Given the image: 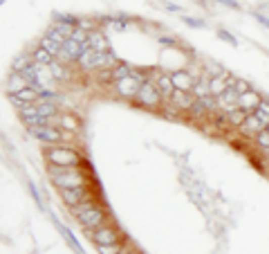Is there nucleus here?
<instances>
[{"label": "nucleus", "mask_w": 269, "mask_h": 254, "mask_svg": "<svg viewBox=\"0 0 269 254\" xmlns=\"http://www.w3.org/2000/svg\"><path fill=\"white\" fill-rule=\"evenodd\" d=\"M45 158H48V162L54 164V167H81V164H83L81 153H76L74 149H70V147H52L45 151Z\"/></svg>", "instance_id": "f03ea898"}, {"label": "nucleus", "mask_w": 269, "mask_h": 254, "mask_svg": "<svg viewBox=\"0 0 269 254\" xmlns=\"http://www.w3.org/2000/svg\"><path fill=\"white\" fill-rule=\"evenodd\" d=\"M76 221H79L81 227H85L87 232H95V230H99V227H103V221H106V209L97 205L95 209H90V211H85V214H81Z\"/></svg>", "instance_id": "20e7f679"}, {"label": "nucleus", "mask_w": 269, "mask_h": 254, "mask_svg": "<svg viewBox=\"0 0 269 254\" xmlns=\"http://www.w3.org/2000/svg\"><path fill=\"white\" fill-rule=\"evenodd\" d=\"M25 88H29V81L25 79L23 75L14 72V75L9 77V81H7V92H9V97H12V95H18V92H23Z\"/></svg>", "instance_id": "ddd939ff"}, {"label": "nucleus", "mask_w": 269, "mask_h": 254, "mask_svg": "<svg viewBox=\"0 0 269 254\" xmlns=\"http://www.w3.org/2000/svg\"><path fill=\"white\" fill-rule=\"evenodd\" d=\"M155 84H157L159 92H162V97H173L175 92V86H173V79H170V75H166V72H157V79H155Z\"/></svg>", "instance_id": "4468645a"}, {"label": "nucleus", "mask_w": 269, "mask_h": 254, "mask_svg": "<svg viewBox=\"0 0 269 254\" xmlns=\"http://www.w3.org/2000/svg\"><path fill=\"white\" fill-rule=\"evenodd\" d=\"M81 54H83V45L76 43V41L67 39L63 43V48H61V54L56 56V61H61V63H70V61H79Z\"/></svg>", "instance_id": "0eeeda50"}, {"label": "nucleus", "mask_w": 269, "mask_h": 254, "mask_svg": "<svg viewBox=\"0 0 269 254\" xmlns=\"http://www.w3.org/2000/svg\"><path fill=\"white\" fill-rule=\"evenodd\" d=\"M170 79H173L175 90L193 92V88H195V84H198L200 77L198 75H191V72H186V70H177V72H173V75H170Z\"/></svg>", "instance_id": "423d86ee"}, {"label": "nucleus", "mask_w": 269, "mask_h": 254, "mask_svg": "<svg viewBox=\"0 0 269 254\" xmlns=\"http://www.w3.org/2000/svg\"><path fill=\"white\" fill-rule=\"evenodd\" d=\"M101 254H121V243H115V245H99Z\"/></svg>", "instance_id": "cd10ccee"}, {"label": "nucleus", "mask_w": 269, "mask_h": 254, "mask_svg": "<svg viewBox=\"0 0 269 254\" xmlns=\"http://www.w3.org/2000/svg\"><path fill=\"white\" fill-rule=\"evenodd\" d=\"M251 88H249V84L247 81H242V79H238V84H236V92L238 95H245V92H249Z\"/></svg>", "instance_id": "c85d7f7f"}, {"label": "nucleus", "mask_w": 269, "mask_h": 254, "mask_svg": "<svg viewBox=\"0 0 269 254\" xmlns=\"http://www.w3.org/2000/svg\"><path fill=\"white\" fill-rule=\"evenodd\" d=\"M61 191V198L65 200V205L70 207H76V205H81L83 200H90L87 198V191H85V187H81V189H59Z\"/></svg>", "instance_id": "9b49d317"}, {"label": "nucleus", "mask_w": 269, "mask_h": 254, "mask_svg": "<svg viewBox=\"0 0 269 254\" xmlns=\"http://www.w3.org/2000/svg\"><path fill=\"white\" fill-rule=\"evenodd\" d=\"M204 75H209V79H213V77H229L227 70L222 68V65L213 63V61H206L204 63Z\"/></svg>", "instance_id": "412c9836"}, {"label": "nucleus", "mask_w": 269, "mask_h": 254, "mask_svg": "<svg viewBox=\"0 0 269 254\" xmlns=\"http://www.w3.org/2000/svg\"><path fill=\"white\" fill-rule=\"evenodd\" d=\"M40 48H43L45 52H50V54L56 59V56L61 54V48H63V45H59V43H56V41L48 39V36H43V39H40Z\"/></svg>", "instance_id": "4be33fe9"}, {"label": "nucleus", "mask_w": 269, "mask_h": 254, "mask_svg": "<svg viewBox=\"0 0 269 254\" xmlns=\"http://www.w3.org/2000/svg\"><path fill=\"white\" fill-rule=\"evenodd\" d=\"M32 63H34V61L29 59V56H18V59H14L12 68H14V72H18V75H23V72L27 70Z\"/></svg>", "instance_id": "b1692460"}, {"label": "nucleus", "mask_w": 269, "mask_h": 254, "mask_svg": "<svg viewBox=\"0 0 269 254\" xmlns=\"http://www.w3.org/2000/svg\"><path fill=\"white\" fill-rule=\"evenodd\" d=\"M220 36H222V39H225V41H229V43H234V45H236V39H234V36H231L229 32H225V29H222V32H220Z\"/></svg>", "instance_id": "c756f323"}, {"label": "nucleus", "mask_w": 269, "mask_h": 254, "mask_svg": "<svg viewBox=\"0 0 269 254\" xmlns=\"http://www.w3.org/2000/svg\"><path fill=\"white\" fill-rule=\"evenodd\" d=\"M253 115H256L258 119H260V124H262V126L269 128V101H267V99H262V103L256 108V113H253Z\"/></svg>", "instance_id": "5701e85b"}, {"label": "nucleus", "mask_w": 269, "mask_h": 254, "mask_svg": "<svg viewBox=\"0 0 269 254\" xmlns=\"http://www.w3.org/2000/svg\"><path fill=\"white\" fill-rule=\"evenodd\" d=\"M256 144L260 149H267V151H269V128H265V131L258 133V135H256Z\"/></svg>", "instance_id": "bb28decb"}, {"label": "nucleus", "mask_w": 269, "mask_h": 254, "mask_svg": "<svg viewBox=\"0 0 269 254\" xmlns=\"http://www.w3.org/2000/svg\"><path fill=\"white\" fill-rule=\"evenodd\" d=\"M32 61H34V63H38V65H45V68H50V65L54 63L56 59L50 54V52H45L43 48H38V50H36L34 54H32Z\"/></svg>", "instance_id": "aec40b11"}, {"label": "nucleus", "mask_w": 269, "mask_h": 254, "mask_svg": "<svg viewBox=\"0 0 269 254\" xmlns=\"http://www.w3.org/2000/svg\"><path fill=\"white\" fill-rule=\"evenodd\" d=\"M95 203H92V200H83V203L81 205H76V207H72V214L76 216V219H79L81 214H85V211H90V209H95Z\"/></svg>", "instance_id": "393cba45"}, {"label": "nucleus", "mask_w": 269, "mask_h": 254, "mask_svg": "<svg viewBox=\"0 0 269 254\" xmlns=\"http://www.w3.org/2000/svg\"><path fill=\"white\" fill-rule=\"evenodd\" d=\"M170 103L177 106L180 111H191V106L195 103V97L191 92H182V90H175L173 97H170Z\"/></svg>", "instance_id": "f8f14e48"}, {"label": "nucleus", "mask_w": 269, "mask_h": 254, "mask_svg": "<svg viewBox=\"0 0 269 254\" xmlns=\"http://www.w3.org/2000/svg\"><path fill=\"white\" fill-rule=\"evenodd\" d=\"M249 117V113H245V111H240V108H231L229 113H227V119H229V126H238V128H242V124H245V119Z\"/></svg>", "instance_id": "a211bd4d"}, {"label": "nucleus", "mask_w": 269, "mask_h": 254, "mask_svg": "<svg viewBox=\"0 0 269 254\" xmlns=\"http://www.w3.org/2000/svg\"><path fill=\"white\" fill-rule=\"evenodd\" d=\"M110 75H112V81H123V79H128V77H132V70H130V65L128 63H121L119 61V65H115V68L110 70Z\"/></svg>", "instance_id": "6ab92c4d"}, {"label": "nucleus", "mask_w": 269, "mask_h": 254, "mask_svg": "<svg viewBox=\"0 0 269 254\" xmlns=\"http://www.w3.org/2000/svg\"><path fill=\"white\" fill-rule=\"evenodd\" d=\"M92 234V241L97 243V247L99 245H115V243H119V230L117 227H112V225H103L99 227V230H95V232H90Z\"/></svg>", "instance_id": "39448f33"}, {"label": "nucleus", "mask_w": 269, "mask_h": 254, "mask_svg": "<svg viewBox=\"0 0 269 254\" xmlns=\"http://www.w3.org/2000/svg\"><path fill=\"white\" fill-rule=\"evenodd\" d=\"M50 178L59 189H81L87 183V175L81 167H54L50 164Z\"/></svg>", "instance_id": "f257e3e1"}, {"label": "nucleus", "mask_w": 269, "mask_h": 254, "mask_svg": "<svg viewBox=\"0 0 269 254\" xmlns=\"http://www.w3.org/2000/svg\"><path fill=\"white\" fill-rule=\"evenodd\" d=\"M29 133L36 135L38 139H43V142H48V144H59L61 139H63L61 128H54V126H32Z\"/></svg>", "instance_id": "6e6552de"}, {"label": "nucleus", "mask_w": 269, "mask_h": 254, "mask_svg": "<svg viewBox=\"0 0 269 254\" xmlns=\"http://www.w3.org/2000/svg\"><path fill=\"white\" fill-rule=\"evenodd\" d=\"M242 131H245V133H249V135L256 137L260 131H265V126H262V124H260V119H258L256 115H249V117L245 119V124H242Z\"/></svg>", "instance_id": "f3484780"}, {"label": "nucleus", "mask_w": 269, "mask_h": 254, "mask_svg": "<svg viewBox=\"0 0 269 254\" xmlns=\"http://www.w3.org/2000/svg\"><path fill=\"white\" fill-rule=\"evenodd\" d=\"M211 111H218V99H215V97L195 99V103L191 106V111H189V115L191 117H202V115H206V113H211Z\"/></svg>", "instance_id": "9d476101"}, {"label": "nucleus", "mask_w": 269, "mask_h": 254, "mask_svg": "<svg viewBox=\"0 0 269 254\" xmlns=\"http://www.w3.org/2000/svg\"><path fill=\"white\" fill-rule=\"evenodd\" d=\"M137 101L142 103V106H146V108H159V103H162V92H159L157 84L146 81V84L142 86V90H139Z\"/></svg>", "instance_id": "7ed1b4c3"}, {"label": "nucleus", "mask_w": 269, "mask_h": 254, "mask_svg": "<svg viewBox=\"0 0 269 254\" xmlns=\"http://www.w3.org/2000/svg\"><path fill=\"white\" fill-rule=\"evenodd\" d=\"M260 103H262L260 95H258L256 90H249V92H245V95L238 97L236 106L240 108V111H245V113H249V115H253V113H256V108L260 106Z\"/></svg>", "instance_id": "1a4fd4ad"}, {"label": "nucleus", "mask_w": 269, "mask_h": 254, "mask_svg": "<svg viewBox=\"0 0 269 254\" xmlns=\"http://www.w3.org/2000/svg\"><path fill=\"white\" fill-rule=\"evenodd\" d=\"M50 70L54 75V79H67V70H65V65H61V61H54L50 65Z\"/></svg>", "instance_id": "a878e982"}, {"label": "nucleus", "mask_w": 269, "mask_h": 254, "mask_svg": "<svg viewBox=\"0 0 269 254\" xmlns=\"http://www.w3.org/2000/svg\"><path fill=\"white\" fill-rule=\"evenodd\" d=\"M85 45H87L90 50H95V52H110V45H108L106 36H103L101 32H90Z\"/></svg>", "instance_id": "2eb2a0df"}, {"label": "nucleus", "mask_w": 269, "mask_h": 254, "mask_svg": "<svg viewBox=\"0 0 269 254\" xmlns=\"http://www.w3.org/2000/svg\"><path fill=\"white\" fill-rule=\"evenodd\" d=\"M191 95H193L195 99H206V97H211L209 77H206V75H202L200 79H198V84H195V88H193V92H191Z\"/></svg>", "instance_id": "dca6fc26"}]
</instances>
